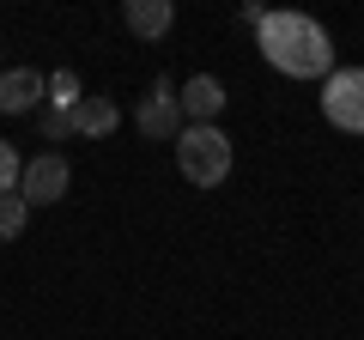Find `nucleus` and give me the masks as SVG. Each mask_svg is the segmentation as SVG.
I'll use <instances>...</instances> for the list:
<instances>
[{
    "label": "nucleus",
    "mask_w": 364,
    "mask_h": 340,
    "mask_svg": "<svg viewBox=\"0 0 364 340\" xmlns=\"http://www.w3.org/2000/svg\"><path fill=\"white\" fill-rule=\"evenodd\" d=\"M261 55H267L273 73L286 79H328L334 73V43H328V31L316 25L310 13H261Z\"/></svg>",
    "instance_id": "obj_1"
},
{
    "label": "nucleus",
    "mask_w": 364,
    "mask_h": 340,
    "mask_svg": "<svg viewBox=\"0 0 364 340\" xmlns=\"http://www.w3.org/2000/svg\"><path fill=\"white\" fill-rule=\"evenodd\" d=\"M176 164L195 188H219L231 176V140L219 128H182L176 134Z\"/></svg>",
    "instance_id": "obj_2"
},
{
    "label": "nucleus",
    "mask_w": 364,
    "mask_h": 340,
    "mask_svg": "<svg viewBox=\"0 0 364 340\" xmlns=\"http://www.w3.org/2000/svg\"><path fill=\"white\" fill-rule=\"evenodd\" d=\"M322 116L340 134H364V67H334L322 79Z\"/></svg>",
    "instance_id": "obj_3"
},
{
    "label": "nucleus",
    "mask_w": 364,
    "mask_h": 340,
    "mask_svg": "<svg viewBox=\"0 0 364 340\" xmlns=\"http://www.w3.org/2000/svg\"><path fill=\"white\" fill-rule=\"evenodd\" d=\"M67 183H73V170H67L61 152L25 158V170H18V201H25V207H55V201L67 195Z\"/></svg>",
    "instance_id": "obj_4"
},
{
    "label": "nucleus",
    "mask_w": 364,
    "mask_h": 340,
    "mask_svg": "<svg viewBox=\"0 0 364 340\" xmlns=\"http://www.w3.org/2000/svg\"><path fill=\"white\" fill-rule=\"evenodd\" d=\"M134 122H140V134H146V140H176V134H182V104H176V85H170V79H158L152 92L140 97Z\"/></svg>",
    "instance_id": "obj_5"
},
{
    "label": "nucleus",
    "mask_w": 364,
    "mask_h": 340,
    "mask_svg": "<svg viewBox=\"0 0 364 340\" xmlns=\"http://www.w3.org/2000/svg\"><path fill=\"white\" fill-rule=\"evenodd\" d=\"M182 104V128H219V110H225V85L213 73H195L188 85L176 92Z\"/></svg>",
    "instance_id": "obj_6"
},
{
    "label": "nucleus",
    "mask_w": 364,
    "mask_h": 340,
    "mask_svg": "<svg viewBox=\"0 0 364 340\" xmlns=\"http://www.w3.org/2000/svg\"><path fill=\"white\" fill-rule=\"evenodd\" d=\"M43 85H49V79H43L37 67H0V110H6V116H31V110L43 104Z\"/></svg>",
    "instance_id": "obj_7"
},
{
    "label": "nucleus",
    "mask_w": 364,
    "mask_h": 340,
    "mask_svg": "<svg viewBox=\"0 0 364 340\" xmlns=\"http://www.w3.org/2000/svg\"><path fill=\"white\" fill-rule=\"evenodd\" d=\"M122 25H128L140 43H158V37H170V25H176V6H170V0H128V6H122Z\"/></svg>",
    "instance_id": "obj_8"
},
{
    "label": "nucleus",
    "mask_w": 364,
    "mask_h": 340,
    "mask_svg": "<svg viewBox=\"0 0 364 340\" xmlns=\"http://www.w3.org/2000/svg\"><path fill=\"white\" fill-rule=\"evenodd\" d=\"M116 122H122V110L109 104V97H79V110L67 116V128L85 134V140H109V134H116Z\"/></svg>",
    "instance_id": "obj_9"
},
{
    "label": "nucleus",
    "mask_w": 364,
    "mask_h": 340,
    "mask_svg": "<svg viewBox=\"0 0 364 340\" xmlns=\"http://www.w3.org/2000/svg\"><path fill=\"white\" fill-rule=\"evenodd\" d=\"M43 97H49V116H73L79 110V73L73 67H61V73H49V85H43Z\"/></svg>",
    "instance_id": "obj_10"
},
{
    "label": "nucleus",
    "mask_w": 364,
    "mask_h": 340,
    "mask_svg": "<svg viewBox=\"0 0 364 340\" xmlns=\"http://www.w3.org/2000/svg\"><path fill=\"white\" fill-rule=\"evenodd\" d=\"M25 225H31V207L18 195H0V243H18Z\"/></svg>",
    "instance_id": "obj_11"
},
{
    "label": "nucleus",
    "mask_w": 364,
    "mask_h": 340,
    "mask_svg": "<svg viewBox=\"0 0 364 340\" xmlns=\"http://www.w3.org/2000/svg\"><path fill=\"white\" fill-rule=\"evenodd\" d=\"M18 170H25V158L13 152V140H0V195H18Z\"/></svg>",
    "instance_id": "obj_12"
}]
</instances>
